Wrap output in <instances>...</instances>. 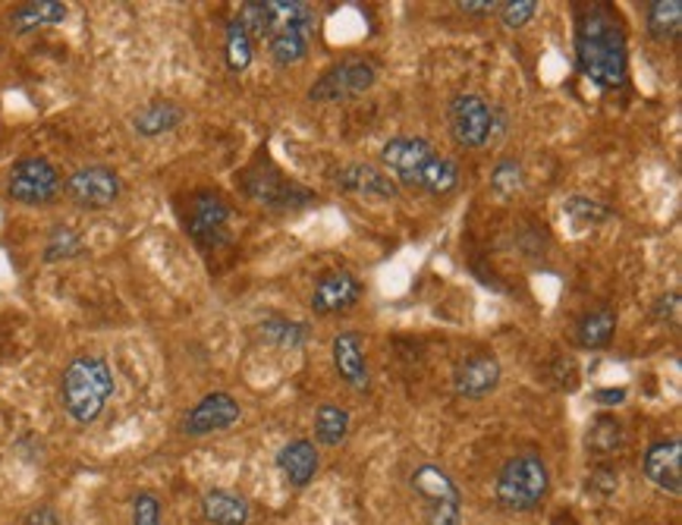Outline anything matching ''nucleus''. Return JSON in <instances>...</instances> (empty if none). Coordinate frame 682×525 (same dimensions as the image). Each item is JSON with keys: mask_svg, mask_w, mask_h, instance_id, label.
Masks as SVG:
<instances>
[{"mask_svg": "<svg viewBox=\"0 0 682 525\" xmlns=\"http://www.w3.org/2000/svg\"><path fill=\"white\" fill-rule=\"evenodd\" d=\"M576 66L598 88H622L629 79V44L620 17L607 7H582L576 13Z\"/></svg>", "mask_w": 682, "mask_h": 525, "instance_id": "1", "label": "nucleus"}, {"mask_svg": "<svg viewBox=\"0 0 682 525\" xmlns=\"http://www.w3.org/2000/svg\"><path fill=\"white\" fill-rule=\"evenodd\" d=\"M243 416L239 399L227 390H214L199 399L187 416H183V435L187 438H207V435H221L233 428Z\"/></svg>", "mask_w": 682, "mask_h": 525, "instance_id": "12", "label": "nucleus"}, {"mask_svg": "<svg viewBox=\"0 0 682 525\" xmlns=\"http://www.w3.org/2000/svg\"><path fill=\"white\" fill-rule=\"evenodd\" d=\"M350 435V409L337 406V403H324L315 413V441L321 447H337L347 441Z\"/></svg>", "mask_w": 682, "mask_h": 525, "instance_id": "26", "label": "nucleus"}, {"mask_svg": "<svg viewBox=\"0 0 682 525\" xmlns=\"http://www.w3.org/2000/svg\"><path fill=\"white\" fill-rule=\"evenodd\" d=\"M651 315L658 318V321H676V318H680V293H676V290L663 293L661 299L654 302Z\"/></svg>", "mask_w": 682, "mask_h": 525, "instance_id": "35", "label": "nucleus"}, {"mask_svg": "<svg viewBox=\"0 0 682 525\" xmlns=\"http://www.w3.org/2000/svg\"><path fill=\"white\" fill-rule=\"evenodd\" d=\"M83 236L73 231V227H66V224H61V227H54V231L47 233V243H44V261L47 265H54V261H73V258H79L83 255Z\"/></svg>", "mask_w": 682, "mask_h": 525, "instance_id": "29", "label": "nucleus"}, {"mask_svg": "<svg viewBox=\"0 0 682 525\" xmlns=\"http://www.w3.org/2000/svg\"><path fill=\"white\" fill-rule=\"evenodd\" d=\"M362 299V283L359 277L347 268H333L324 271L315 280V290H311V312L321 318L328 315H343L350 312L352 306H359Z\"/></svg>", "mask_w": 682, "mask_h": 525, "instance_id": "13", "label": "nucleus"}, {"mask_svg": "<svg viewBox=\"0 0 682 525\" xmlns=\"http://www.w3.org/2000/svg\"><path fill=\"white\" fill-rule=\"evenodd\" d=\"M381 164L387 168V176L393 183L409 186V190L447 199L459 190L462 173L456 168V161L444 158L428 139L418 136H393L387 146L381 148Z\"/></svg>", "mask_w": 682, "mask_h": 525, "instance_id": "2", "label": "nucleus"}, {"mask_svg": "<svg viewBox=\"0 0 682 525\" xmlns=\"http://www.w3.org/2000/svg\"><path fill=\"white\" fill-rule=\"evenodd\" d=\"M202 516L211 525H248L252 506L243 494L227 488H211L202 494Z\"/></svg>", "mask_w": 682, "mask_h": 525, "instance_id": "21", "label": "nucleus"}, {"mask_svg": "<svg viewBox=\"0 0 682 525\" xmlns=\"http://www.w3.org/2000/svg\"><path fill=\"white\" fill-rule=\"evenodd\" d=\"M333 186L355 199H369V202H393L399 195L393 176H387L374 164H343L340 170H333Z\"/></svg>", "mask_w": 682, "mask_h": 525, "instance_id": "15", "label": "nucleus"}, {"mask_svg": "<svg viewBox=\"0 0 682 525\" xmlns=\"http://www.w3.org/2000/svg\"><path fill=\"white\" fill-rule=\"evenodd\" d=\"M183 120H187V110L177 105V101L154 98V101L142 105L129 117V127H132V132H136L139 139H158V136H167V132H173L177 127H183Z\"/></svg>", "mask_w": 682, "mask_h": 525, "instance_id": "18", "label": "nucleus"}, {"mask_svg": "<svg viewBox=\"0 0 682 525\" xmlns=\"http://www.w3.org/2000/svg\"><path fill=\"white\" fill-rule=\"evenodd\" d=\"M22 525H61V513H57L51 504L32 506V510L25 513Z\"/></svg>", "mask_w": 682, "mask_h": 525, "instance_id": "36", "label": "nucleus"}, {"mask_svg": "<svg viewBox=\"0 0 682 525\" xmlns=\"http://www.w3.org/2000/svg\"><path fill=\"white\" fill-rule=\"evenodd\" d=\"M239 186L246 192L252 202L265 205L270 211H280V214H290V211H306L311 208L318 199L315 192L306 186H299L296 180H290L277 164H270L268 158L255 161L252 168L239 173Z\"/></svg>", "mask_w": 682, "mask_h": 525, "instance_id": "5", "label": "nucleus"}, {"mask_svg": "<svg viewBox=\"0 0 682 525\" xmlns=\"http://www.w3.org/2000/svg\"><path fill=\"white\" fill-rule=\"evenodd\" d=\"M311 39H315V35H306V32H299V29H277V32H270L265 44H268V54L274 64L296 66L309 57Z\"/></svg>", "mask_w": 682, "mask_h": 525, "instance_id": "24", "label": "nucleus"}, {"mask_svg": "<svg viewBox=\"0 0 682 525\" xmlns=\"http://www.w3.org/2000/svg\"><path fill=\"white\" fill-rule=\"evenodd\" d=\"M117 390L114 368L104 356L83 353L70 358L61 375V406L76 425H95Z\"/></svg>", "mask_w": 682, "mask_h": 525, "instance_id": "3", "label": "nucleus"}, {"mask_svg": "<svg viewBox=\"0 0 682 525\" xmlns=\"http://www.w3.org/2000/svg\"><path fill=\"white\" fill-rule=\"evenodd\" d=\"M409 484L425 504V525H462V491L435 462H422Z\"/></svg>", "mask_w": 682, "mask_h": 525, "instance_id": "6", "label": "nucleus"}, {"mask_svg": "<svg viewBox=\"0 0 682 525\" xmlns=\"http://www.w3.org/2000/svg\"><path fill=\"white\" fill-rule=\"evenodd\" d=\"M333 372L340 375L343 384H350L352 390L365 394L372 387V368L365 358V346H362V334L359 331H340L331 343Z\"/></svg>", "mask_w": 682, "mask_h": 525, "instance_id": "17", "label": "nucleus"}, {"mask_svg": "<svg viewBox=\"0 0 682 525\" xmlns=\"http://www.w3.org/2000/svg\"><path fill=\"white\" fill-rule=\"evenodd\" d=\"M466 17H491V13H497V0H459L456 3Z\"/></svg>", "mask_w": 682, "mask_h": 525, "instance_id": "38", "label": "nucleus"}, {"mask_svg": "<svg viewBox=\"0 0 682 525\" xmlns=\"http://www.w3.org/2000/svg\"><path fill=\"white\" fill-rule=\"evenodd\" d=\"M63 190L70 195V202L83 211H107L117 205L120 192H124V180L114 168L104 164H88L79 168L76 173L66 176Z\"/></svg>", "mask_w": 682, "mask_h": 525, "instance_id": "11", "label": "nucleus"}, {"mask_svg": "<svg viewBox=\"0 0 682 525\" xmlns=\"http://www.w3.org/2000/svg\"><path fill=\"white\" fill-rule=\"evenodd\" d=\"M447 127L462 148H484L497 136V107L476 92L454 95L447 105Z\"/></svg>", "mask_w": 682, "mask_h": 525, "instance_id": "10", "label": "nucleus"}, {"mask_svg": "<svg viewBox=\"0 0 682 525\" xmlns=\"http://www.w3.org/2000/svg\"><path fill=\"white\" fill-rule=\"evenodd\" d=\"M255 57V42L248 39V32L239 25V20L233 17L227 22V32H224V61H227L230 73H246Z\"/></svg>", "mask_w": 682, "mask_h": 525, "instance_id": "27", "label": "nucleus"}, {"mask_svg": "<svg viewBox=\"0 0 682 525\" xmlns=\"http://www.w3.org/2000/svg\"><path fill=\"white\" fill-rule=\"evenodd\" d=\"M592 399L604 409H614V406L626 403V387H598V390H592Z\"/></svg>", "mask_w": 682, "mask_h": 525, "instance_id": "37", "label": "nucleus"}, {"mask_svg": "<svg viewBox=\"0 0 682 525\" xmlns=\"http://www.w3.org/2000/svg\"><path fill=\"white\" fill-rule=\"evenodd\" d=\"M525 186V168L516 158H500L491 170V190L500 195V199H513L516 192H522Z\"/></svg>", "mask_w": 682, "mask_h": 525, "instance_id": "30", "label": "nucleus"}, {"mask_svg": "<svg viewBox=\"0 0 682 525\" xmlns=\"http://www.w3.org/2000/svg\"><path fill=\"white\" fill-rule=\"evenodd\" d=\"M573 334H576V343H579L582 350H604V346H610V340L617 334V312L607 309V306L588 309L576 321Z\"/></svg>", "mask_w": 682, "mask_h": 525, "instance_id": "22", "label": "nucleus"}, {"mask_svg": "<svg viewBox=\"0 0 682 525\" xmlns=\"http://www.w3.org/2000/svg\"><path fill=\"white\" fill-rule=\"evenodd\" d=\"M585 443H588V450H592V453H598V457H610V453H617L622 443H626L622 425L614 419V416H598V419L592 421V428H588V438H585Z\"/></svg>", "mask_w": 682, "mask_h": 525, "instance_id": "28", "label": "nucleus"}, {"mask_svg": "<svg viewBox=\"0 0 682 525\" xmlns=\"http://www.w3.org/2000/svg\"><path fill=\"white\" fill-rule=\"evenodd\" d=\"M377 83V66L365 57H347L328 66L309 88L311 105H340L365 95Z\"/></svg>", "mask_w": 682, "mask_h": 525, "instance_id": "8", "label": "nucleus"}, {"mask_svg": "<svg viewBox=\"0 0 682 525\" xmlns=\"http://www.w3.org/2000/svg\"><path fill=\"white\" fill-rule=\"evenodd\" d=\"M535 13H537V0H507V3L497 7L500 22H503L507 29H513V32L535 20Z\"/></svg>", "mask_w": 682, "mask_h": 525, "instance_id": "33", "label": "nucleus"}, {"mask_svg": "<svg viewBox=\"0 0 682 525\" xmlns=\"http://www.w3.org/2000/svg\"><path fill=\"white\" fill-rule=\"evenodd\" d=\"M644 25L654 42H676L682 29V3L680 0H654L648 3Z\"/></svg>", "mask_w": 682, "mask_h": 525, "instance_id": "25", "label": "nucleus"}, {"mask_svg": "<svg viewBox=\"0 0 682 525\" xmlns=\"http://www.w3.org/2000/svg\"><path fill=\"white\" fill-rule=\"evenodd\" d=\"M551 491V472L535 453H516L500 465L494 497L507 513H532Z\"/></svg>", "mask_w": 682, "mask_h": 525, "instance_id": "4", "label": "nucleus"}, {"mask_svg": "<svg viewBox=\"0 0 682 525\" xmlns=\"http://www.w3.org/2000/svg\"><path fill=\"white\" fill-rule=\"evenodd\" d=\"M617 488H620V472H617L614 465H595V469H592L588 491H595L600 497H610V494H617Z\"/></svg>", "mask_w": 682, "mask_h": 525, "instance_id": "34", "label": "nucleus"}, {"mask_svg": "<svg viewBox=\"0 0 682 525\" xmlns=\"http://www.w3.org/2000/svg\"><path fill=\"white\" fill-rule=\"evenodd\" d=\"M318 465H321V460H318L315 443L302 441V438H299V441L284 443V450L277 453V469H280L284 482L290 484V488H296V491L309 488L311 479L318 475Z\"/></svg>", "mask_w": 682, "mask_h": 525, "instance_id": "19", "label": "nucleus"}, {"mask_svg": "<svg viewBox=\"0 0 682 525\" xmlns=\"http://www.w3.org/2000/svg\"><path fill=\"white\" fill-rule=\"evenodd\" d=\"M563 214H566L579 231L598 227V224H604V221L610 217V211L604 208L600 202H595V199H588V195H573V199H566V202H563Z\"/></svg>", "mask_w": 682, "mask_h": 525, "instance_id": "31", "label": "nucleus"}, {"mask_svg": "<svg viewBox=\"0 0 682 525\" xmlns=\"http://www.w3.org/2000/svg\"><path fill=\"white\" fill-rule=\"evenodd\" d=\"M500 378L503 368L494 353H469L456 362L454 390L462 399H484L500 387Z\"/></svg>", "mask_w": 682, "mask_h": 525, "instance_id": "14", "label": "nucleus"}, {"mask_svg": "<svg viewBox=\"0 0 682 525\" xmlns=\"http://www.w3.org/2000/svg\"><path fill=\"white\" fill-rule=\"evenodd\" d=\"M258 336H262L268 346H277V350H299V346L309 343L311 328L306 321H290V318L268 315L262 324H258Z\"/></svg>", "mask_w": 682, "mask_h": 525, "instance_id": "23", "label": "nucleus"}, {"mask_svg": "<svg viewBox=\"0 0 682 525\" xmlns=\"http://www.w3.org/2000/svg\"><path fill=\"white\" fill-rule=\"evenodd\" d=\"M230 211L227 199L214 190H199L187 199L183 211V224L192 243H199L202 249H217L230 239Z\"/></svg>", "mask_w": 682, "mask_h": 525, "instance_id": "9", "label": "nucleus"}, {"mask_svg": "<svg viewBox=\"0 0 682 525\" xmlns=\"http://www.w3.org/2000/svg\"><path fill=\"white\" fill-rule=\"evenodd\" d=\"M129 525H164V506L161 497L151 491H139L129 501Z\"/></svg>", "mask_w": 682, "mask_h": 525, "instance_id": "32", "label": "nucleus"}, {"mask_svg": "<svg viewBox=\"0 0 682 525\" xmlns=\"http://www.w3.org/2000/svg\"><path fill=\"white\" fill-rule=\"evenodd\" d=\"M644 479L654 484L663 494H682V441L670 438V441H654L644 450Z\"/></svg>", "mask_w": 682, "mask_h": 525, "instance_id": "16", "label": "nucleus"}, {"mask_svg": "<svg viewBox=\"0 0 682 525\" xmlns=\"http://www.w3.org/2000/svg\"><path fill=\"white\" fill-rule=\"evenodd\" d=\"M66 3L63 0H29L10 10V29L17 35H32L39 29H51V25H61L66 20Z\"/></svg>", "mask_w": 682, "mask_h": 525, "instance_id": "20", "label": "nucleus"}, {"mask_svg": "<svg viewBox=\"0 0 682 525\" xmlns=\"http://www.w3.org/2000/svg\"><path fill=\"white\" fill-rule=\"evenodd\" d=\"M63 190L61 170L54 168L47 158H39V154H29V158H20L10 173H7V195L17 202V205H25V208H44L51 205Z\"/></svg>", "mask_w": 682, "mask_h": 525, "instance_id": "7", "label": "nucleus"}]
</instances>
